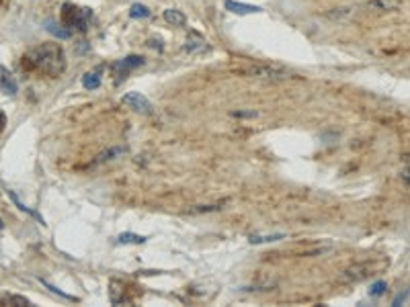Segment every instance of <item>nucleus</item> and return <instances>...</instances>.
Here are the masks:
<instances>
[{"label":"nucleus","mask_w":410,"mask_h":307,"mask_svg":"<svg viewBox=\"0 0 410 307\" xmlns=\"http://www.w3.org/2000/svg\"><path fill=\"white\" fill-rule=\"evenodd\" d=\"M23 70L41 72L52 78L66 70V53L58 43H43L23 55Z\"/></svg>","instance_id":"nucleus-1"},{"label":"nucleus","mask_w":410,"mask_h":307,"mask_svg":"<svg viewBox=\"0 0 410 307\" xmlns=\"http://www.w3.org/2000/svg\"><path fill=\"white\" fill-rule=\"evenodd\" d=\"M90 19H93V10L90 8L74 6L70 2H66L62 6V23L70 31L76 29V31H80V33H84V31H88V27H90Z\"/></svg>","instance_id":"nucleus-2"},{"label":"nucleus","mask_w":410,"mask_h":307,"mask_svg":"<svg viewBox=\"0 0 410 307\" xmlns=\"http://www.w3.org/2000/svg\"><path fill=\"white\" fill-rule=\"evenodd\" d=\"M140 66H144V57H140V55H127V57H123V59H117L115 64L111 66V72H113V76H115V82L125 80V76H127L131 70L140 68Z\"/></svg>","instance_id":"nucleus-3"},{"label":"nucleus","mask_w":410,"mask_h":307,"mask_svg":"<svg viewBox=\"0 0 410 307\" xmlns=\"http://www.w3.org/2000/svg\"><path fill=\"white\" fill-rule=\"evenodd\" d=\"M250 76L254 78H265V80H283V78H290L283 68H277V66H254L248 70Z\"/></svg>","instance_id":"nucleus-4"},{"label":"nucleus","mask_w":410,"mask_h":307,"mask_svg":"<svg viewBox=\"0 0 410 307\" xmlns=\"http://www.w3.org/2000/svg\"><path fill=\"white\" fill-rule=\"evenodd\" d=\"M121 101H123V104H127L129 109L138 111V113H142V115H150V113H152V102H150L144 95H140V92H127V95L121 99Z\"/></svg>","instance_id":"nucleus-5"},{"label":"nucleus","mask_w":410,"mask_h":307,"mask_svg":"<svg viewBox=\"0 0 410 307\" xmlns=\"http://www.w3.org/2000/svg\"><path fill=\"white\" fill-rule=\"evenodd\" d=\"M207 50H209V45H207V41L199 33H191L189 35V39L185 43V51L187 53H203Z\"/></svg>","instance_id":"nucleus-6"},{"label":"nucleus","mask_w":410,"mask_h":307,"mask_svg":"<svg viewBox=\"0 0 410 307\" xmlns=\"http://www.w3.org/2000/svg\"><path fill=\"white\" fill-rule=\"evenodd\" d=\"M0 88L10 97L17 95V90H19V84H17V80H14V76L4 68H0Z\"/></svg>","instance_id":"nucleus-7"},{"label":"nucleus","mask_w":410,"mask_h":307,"mask_svg":"<svg viewBox=\"0 0 410 307\" xmlns=\"http://www.w3.org/2000/svg\"><path fill=\"white\" fill-rule=\"evenodd\" d=\"M111 303L113 305H121V303H131V299L125 295V285L113 279L111 281Z\"/></svg>","instance_id":"nucleus-8"},{"label":"nucleus","mask_w":410,"mask_h":307,"mask_svg":"<svg viewBox=\"0 0 410 307\" xmlns=\"http://www.w3.org/2000/svg\"><path fill=\"white\" fill-rule=\"evenodd\" d=\"M226 10H230L234 14H252V12H261V6H252L244 2H236V0H226Z\"/></svg>","instance_id":"nucleus-9"},{"label":"nucleus","mask_w":410,"mask_h":307,"mask_svg":"<svg viewBox=\"0 0 410 307\" xmlns=\"http://www.w3.org/2000/svg\"><path fill=\"white\" fill-rule=\"evenodd\" d=\"M0 305H8V307H31L33 303L23 295H12V293H4L0 295Z\"/></svg>","instance_id":"nucleus-10"},{"label":"nucleus","mask_w":410,"mask_h":307,"mask_svg":"<svg viewBox=\"0 0 410 307\" xmlns=\"http://www.w3.org/2000/svg\"><path fill=\"white\" fill-rule=\"evenodd\" d=\"M164 21L171 23L173 27H185L187 17L180 10H176V8H169V10H164Z\"/></svg>","instance_id":"nucleus-11"},{"label":"nucleus","mask_w":410,"mask_h":307,"mask_svg":"<svg viewBox=\"0 0 410 307\" xmlns=\"http://www.w3.org/2000/svg\"><path fill=\"white\" fill-rule=\"evenodd\" d=\"M45 29H48L52 35H56L58 39H70V37H72V31H70V29H64L62 25H58V23L52 21V19L45 21Z\"/></svg>","instance_id":"nucleus-12"},{"label":"nucleus","mask_w":410,"mask_h":307,"mask_svg":"<svg viewBox=\"0 0 410 307\" xmlns=\"http://www.w3.org/2000/svg\"><path fill=\"white\" fill-rule=\"evenodd\" d=\"M125 152H127L125 148H109V150H105V152H101V154H99L97 160H95V164H103V162L115 160V158H119V156H123Z\"/></svg>","instance_id":"nucleus-13"},{"label":"nucleus","mask_w":410,"mask_h":307,"mask_svg":"<svg viewBox=\"0 0 410 307\" xmlns=\"http://www.w3.org/2000/svg\"><path fill=\"white\" fill-rule=\"evenodd\" d=\"M8 197L12 199V201H14V205H17V207H19L21 211L29 213V215H31V217H35V219H37V221H39L41 225H45V221H43V217H41V215H39V213H35V211H33L31 207H27L25 203H21V201H19V197H17V195H14V191H8Z\"/></svg>","instance_id":"nucleus-14"},{"label":"nucleus","mask_w":410,"mask_h":307,"mask_svg":"<svg viewBox=\"0 0 410 307\" xmlns=\"http://www.w3.org/2000/svg\"><path fill=\"white\" fill-rule=\"evenodd\" d=\"M82 86L88 88V90L99 88V86H101V76H99L97 72H88V74H84V76H82Z\"/></svg>","instance_id":"nucleus-15"},{"label":"nucleus","mask_w":410,"mask_h":307,"mask_svg":"<svg viewBox=\"0 0 410 307\" xmlns=\"http://www.w3.org/2000/svg\"><path fill=\"white\" fill-rule=\"evenodd\" d=\"M115 242H117V244H144V242H146V236H138V234L125 232V234L117 236V240H115Z\"/></svg>","instance_id":"nucleus-16"},{"label":"nucleus","mask_w":410,"mask_h":307,"mask_svg":"<svg viewBox=\"0 0 410 307\" xmlns=\"http://www.w3.org/2000/svg\"><path fill=\"white\" fill-rule=\"evenodd\" d=\"M150 14H152L150 8L144 6V4H138V2L131 4V8H129V17H131V19H148Z\"/></svg>","instance_id":"nucleus-17"},{"label":"nucleus","mask_w":410,"mask_h":307,"mask_svg":"<svg viewBox=\"0 0 410 307\" xmlns=\"http://www.w3.org/2000/svg\"><path fill=\"white\" fill-rule=\"evenodd\" d=\"M285 234H271V236H250V244H265V242H275L283 240Z\"/></svg>","instance_id":"nucleus-18"},{"label":"nucleus","mask_w":410,"mask_h":307,"mask_svg":"<svg viewBox=\"0 0 410 307\" xmlns=\"http://www.w3.org/2000/svg\"><path fill=\"white\" fill-rule=\"evenodd\" d=\"M369 8H382V10H388V8H394L396 2H392V0H373V2L367 4Z\"/></svg>","instance_id":"nucleus-19"},{"label":"nucleus","mask_w":410,"mask_h":307,"mask_svg":"<svg viewBox=\"0 0 410 307\" xmlns=\"http://www.w3.org/2000/svg\"><path fill=\"white\" fill-rule=\"evenodd\" d=\"M386 289H388L386 281H379V283H375V285L369 289V295H371V297H379V295L386 293Z\"/></svg>","instance_id":"nucleus-20"},{"label":"nucleus","mask_w":410,"mask_h":307,"mask_svg":"<svg viewBox=\"0 0 410 307\" xmlns=\"http://www.w3.org/2000/svg\"><path fill=\"white\" fill-rule=\"evenodd\" d=\"M406 299H408V291H404V293H400V295H398L396 299H394V301H392V305H396V307H398V305H400V303H404Z\"/></svg>","instance_id":"nucleus-21"},{"label":"nucleus","mask_w":410,"mask_h":307,"mask_svg":"<svg viewBox=\"0 0 410 307\" xmlns=\"http://www.w3.org/2000/svg\"><path fill=\"white\" fill-rule=\"evenodd\" d=\"M232 115H234V117H254L256 113H254V111H248V113H244V111H234Z\"/></svg>","instance_id":"nucleus-22"},{"label":"nucleus","mask_w":410,"mask_h":307,"mask_svg":"<svg viewBox=\"0 0 410 307\" xmlns=\"http://www.w3.org/2000/svg\"><path fill=\"white\" fill-rule=\"evenodd\" d=\"M2 129H4V113L0 111V131H2Z\"/></svg>","instance_id":"nucleus-23"},{"label":"nucleus","mask_w":410,"mask_h":307,"mask_svg":"<svg viewBox=\"0 0 410 307\" xmlns=\"http://www.w3.org/2000/svg\"><path fill=\"white\" fill-rule=\"evenodd\" d=\"M2 227H4V223H2V219H0V229H2Z\"/></svg>","instance_id":"nucleus-24"}]
</instances>
